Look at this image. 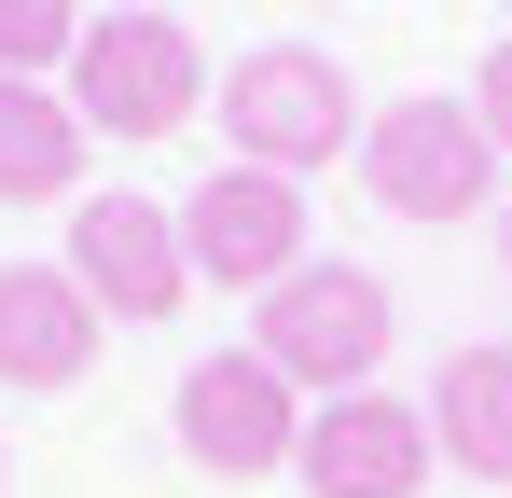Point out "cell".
<instances>
[{"mask_svg": "<svg viewBox=\"0 0 512 498\" xmlns=\"http://www.w3.org/2000/svg\"><path fill=\"white\" fill-rule=\"evenodd\" d=\"M250 346L305 388V402H333V388H374L388 374V346H402V305H388V277L374 263H291L277 291L250 305Z\"/></svg>", "mask_w": 512, "mask_h": 498, "instance_id": "6da1fadb", "label": "cell"}, {"mask_svg": "<svg viewBox=\"0 0 512 498\" xmlns=\"http://www.w3.org/2000/svg\"><path fill=\"white\" fill-rule=\"evenodd\" d=\"M56 83H70V111L111 153H139V139H180L208 111V42L180 14H84V42H70Z\"/></svg>", "mask_w": 512, "mask_h": 498, "instance_id": "7a4b0ae2", "label": "cell"}, {"mask_svg": "<svg viewBox=\"0 0 512 498\" xmlns=\"http://www.w3.org/2000/svg\"><path fill=\"white\" fill-rule=\"evenodd\" d=\"M360 83L319 56V42H250L236 70H222V139L236 166H277V180H319L333 153H360Z\"/></svg>", "mask_w": 512, "mask_h": 498, "instance_id": "3957f363", "label": "cell"}, {"mask_svg": "<svg viewBox=\"0 0 512 498\" xmlns=\"http://www.w3.org/2000/svg\"><path fill=\"white\" fill-rule=\"evenodd\" d=\"M346 166H360V194L388 222H471V208H499V139L471 125V97H388Z\"/></svg>", "mask_w": 512, "mask_h": 498, "instance_id": "277c9868", "label": "cell"}, {"mask_svg": "<svg viewBox=\"0 0 512 498\" xmlns=\"http://www.w3.org/2000/svg\"><path fill=\"white\" fill-rule=\"evenodd\" d=\"M167 429H180V457H194V471L263 485V471H291V443H305V388H291L263 346H222V360H194V374H180Z\"/></svg>", "mask_w": 512, "mask_h": 498, "instance_id": "5b68a950", "label": "cell"}, {"mask_svg": "<svg viewBox=\"0 0 512 498\" xmlns=\"http://www.w3.org/2000/svg\"><path fill=\"white\" fill-rule=\"evenodd\" d=\"M180 249H194V291H250V305H263L291 263H319L305 180H277V166H208L194 208H180Z\"/></svg>", "mask_w": 512, "mask_h": 498, "instance_id": "8992f818", "label": "cell"}, {"mask_svg": "<svg viewBox=\"0 0 512 498\" xmlns=\"http://www.w3.org/2000/svg\"><path fill=\"white\" fill-rule=\"evenodd\" d=\"M429 471H443L429 402H402V388H333V402H305V443H291V485L305 498H416Z\"/></svg>", "mask_w": 512, "mask_h": 498, "instance_id": "52a82bcc", "label": "cell"}, {"mask_svg": "<svg viewBox=\"0 0 512 498\" xmlns=\"http://www.w3.org/2000/svg\"><path fill=\"white\" fill-rule=\"evenodd\" d=\"M70 277H84L97 319L153 332L194 305V249H180V208H153V194H84L70 208Z\"/></svg>", "mask_w": 512, "mask_h": 498, "instance_id": "ba28073f", "label": "cell"}, {"mask_svg": "<svg viewBox=\"0 0 512 498\" xmlns=\"http://www.w3.org/2000/svg\"><path fill=\"white\" fill-rule=\"evenodd\" d=\"M97 360V305L70 263H0V388L14 402H56V388H84Z\"/></svg>", "mask_w": 512, "mask_h": 498, "instance_id": "9c48e42d", "label": "cell"}, {"mask_svg": "<svg viewBox=\"0 0 512 498\" xmlns=\"http://www.w3.org/2000/svg\"><path fill=\"white\" fill-rule=\"evenodd\" d=\"M97 125L70 111V83H0V208H84Z\"/></svg>", "mask_w": 512, "mask_h": 498, "instance_id": "30bf717a", "label": "cell"}, {"mask_svg": "<svg viewBox=\"0 0 512 498\" xmlns=\"http://www.w3.org/2000/svg\"><path fill=\"white\" fill-rule=\"evenodd\" d=\"M429 443H443V471L512 485V346H457L429 374Z\"/></svg>", "mask_w": 512, "mask_h": 498, "instance_id": "8fae6325", "label": "cell"}, {"mask_svg": "<svg viewBox=\"0 0 512 498\" xmlns=\"http://www.w3.org/2000/svg\"><path fill=\"white\" fill-rule=\"evenodd\" d=\"M84 42V0H0V83H56Z\"/></svg>", "mask_w": 512, "mask_h": 498, "instance_id": "7c38bea8", "label": "cell"}, {"mask_svg": "<svg viewBox=\"0 0 512 498\" xmlns=\"http://www.w3.org/2000/svg\"><path fill=\"white\" fill-rule=\"evenodd\" d=\"M471 125H485V139H499V166H512V42L471 70Z\"/></svg>", "mask_w": 512, "mask_h": 498, "instance_id": "4fadbf2b", "label": "cell"}, {"mask_svg": "<svg viewBox=\"0 0 512 498\" xmlns=\"http://www.w3.org/2000/svg\"><path fill=\"white\" fill-rule=\"evenodd\" d=\"M499 263H512V194H499Z\"/></svg>", "mask_w": 512, "mask_h": 498, "instance_id": "5bb4252c", "label": "cell"}, {"mask_svg": "<svg viewBox=\"0 0 512 498\" xmlns=\"http://www.w3.org/2000/svg\"><path fill=\"white\" fill-rule=\"evenodd\" d=\"M0 471H14V457H0Z\"/></svg>", "mask_w": 512, "mask_h": 498, "instance_id": "9a60e30c", "label": "cell"}]
</instances>
